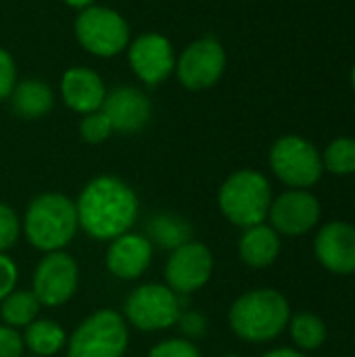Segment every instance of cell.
Masks as SVG:
<instances>
[{
    "mask_svg": "<svg viewBox=\"0 0 355 357\" xmlns=\"http://www.w3.org/2000/svg\"><path fill=\"white\" fill-rule=\"evenodd\" d=\"M77 224L94 241H113L132 230L138 220L136 190L117 176H96L75 201Z\"/></svg>",
    "mask_w": 355,
    "mask_h": 357,
    "instance_id": "6da1fadb",
    "label": "cell"
},
{
    "mask_svg": "<svg viewBox=\"0 0 355 357\" xmlns=\"http://www.w3.org/2000/svg\"><path fill=\"white\" fill-rule=\"evenodd\" d=\"M80 230L75 201L61 192H42L29 201L21 220V232L27 243L42 251H63Z\"/></svg>",
    "mask_w": 355,
    "mask_h": 357,
    "instance_id": "7a4b0ae2",
    "label": "cell"
},
{
    "mask_svg": "<svg viewBox=\"0 0 355 357\" xmlns=\"http://www.w3.org/2000/svg\"><path fill=\"white\" fill-rule=\"evenodd\" d=\"M291 320L289 301L274 289H255L241 295L230 312L232 333L247 343H268L276 339Z\"/></svg>",
    "mask_w": 355,
    "mask_h": 357,
    "instance_id": "3957f363",
    "label": "cell"
},
{
    "mask_svg": "<svg viewBox=\"0 0 355 357\" xmlns=\"http://www.w3.org/2000/svg\"><path fill=\"white\" fill-rule=\"evenodd\" d=\"M218 205L224 218L239 228L264 224L272 205V186L264 174L239 169L220 186Z\"/></svg>",
    "mask_w": 355,
    "mask_h": 357,
    "instance_id": "277c9868",
    "label": "cell"
},
{
    "mask_svg": "<svg viewBox=\"0 0 355 357\" xmlns=\"http://www.w3.org/2000/svg\"><path fill=\"white\" fill-rule=\"evenodd\" d=\"M130 345L126 318L115 310H98L84 318L67 339V357H123Z\"/></svg>",
    "mask_w": 355,
    "mask_h": 357,
    "instance_id": "5b68a950",
    "label": "cell"
},
{
    "mask_svg": "<svg viewBox=\"0 0 355 357\" xmlns=\"http://www.w3.org/2000/svg\"><path fill=\"white\" fill-rule=\"evenodd\" d=\"M182 314V297L167 284L146 282L136 287L126 303L123 318L130 326L142 333H159L176 326Z\"/></svg>",
    "mask_w": 355,
    "mask_h": 357,
    "instance_id": "8992f818",
    "label": "cell"
},
{
    "mask_svg": "<svg viewBox=\"0 0 355 357\" xmlns=\"http://www.w3.org/2000/svg\"><path fill=\"white\" fill-rule=\"evenodd\" d=\"M80 46L100 59H111L123 52L130 44V25L115 8L88 6L77 13L73 23Z\"/></svg>",
    "mask_w": 355,
    "mask_h": 357,
    "instance_id": "52a82bcc",
    "label": "cell"
},
{
    "mask_svg": "<svg viewBox=\"0 0 355 357\" xmlns=\"http://www.w3.org/2000/svg\"><path fill=\"white\" fill-rule=\"evenodd\" d=\"M270 167L280 182L303 190L314 186L322 172V157L316 146L301 136H282L270 149Z\"/></svg>",
    "mask_w": 355,
    "mask_h": 357,
    "instance_id": "ba28073f",
    "label": "cell"
},
{
    "mask_svg": "<svg viewBox=\"0 0 355 357\" xmlns=\"http://www.w3.org/2000/svg\"><path fill=\"white\" fill-rule=\"evenodd\" d=\"M80 287V268L65 251L44 253L31 276V293L42 307H61L73 299Z\"/></svg>",
    "mask_w": 355,
    "mask_h": 357,
    "instance_id": "9c48e42d",
    "label": "cell"
},
{
    "mask_svg": "<svg viewBox=\"0 0 355 357\" xmlns=\"http://www.w3.org/2000/svg\"><path fill=\"white\" fill-rule=\"evenodd\" d=\"M226 63L228 59L224 46L216 38L205 36L188 44V48H184V52L176 56L174 73L184 88L207 90L222 79Z\"/></svg>",
    "mask_w": 355,
    "mask_h": 357,
    "instance_id": "30bf717a",
    "label": "cell"
},
{
    "mask_svg": "<svg viewBox=\"0 0 355 357\" xmlns=\"http://www.w3.org/2000/svg\"><path fill=\"white\" fill-rule=\"evenodd\" d=\"M213 274V255L209 247L197 241L174 249L165 261V284L180 297L201 291Z\"/></svg>",
    "mask_w": 355,
    "mask_h": 357,
    "instance_id": "8fae6325",
    "label": "cell"
},
{
    "mask_svg": "<svg viewBox=\"0 0 355 357\" xmlns=\"http://www.w3.org/2000/svg\"><path fill=\"white\" fill-rule=\"evenodd\" d=\"M128 63L134 75L149 84L157 86L165 82L176 69V52L172 42L157 31L140 33L128 44Z\"/></svg>",
    "mask_w": 355,
    "mask_h": 357,
    "instance_id": "7c38bea8",
    "label": "cell"
},
{
    "mask_svg": "<svg viewBox=\"0 0 355 357\" xmlns=\"http://www.w3.org/2000/svg\"><path fill=\"white\" fill-rule=\"evenodd\" d=\"M270 224L276 232L287 236H299L310 232L320 220V203L308 190H287L278 199H272L268 211Z\"/></svg>",
    "mask_w": 355,
    "mask_h": 357,
    "instance_id": "4fadbf2b",
    "label": "cell"
},
{
    "mask_svg": "<svg viewBox=\"0 0 355 357\" xmlns=\"http://www.w3.org/2000/svg\"><path fill=\"white\" fill-rule=\"evenodd\" d=\"M100 111L107 115L113 130L121 134L140 132L153 113L149 96L134 86H119L107 92Z\"/></svg>",
    "mask_w": 355,
    "mask_h": 357,
    "instance_id": "5bb4252c",
    "label": "cell"
},
{
    "mask_svg": "<svg viewBox=\"0 0 355 357\" xmlns=\"http://www.w3.org/2000/svg\"><path fill=\"white\" fill-rule=\"evenodd\" d=\"M153 259V245L144 234L138 232H126L109 243L105 266L111 276L119 280H136L140 278Z\"/></svg>",
    "mask_w": 355,
    "mask_h": 357,
    "instance_id": "9a60e30c",
    "label": "cell"
},
{
    "mask_svg": "<svg viewBox=\"0 0 355 357\" xmlns=\"http://www.w3.org/2000/svg\"><path fill=\"white\" fill-rule=\"evenodd\" d=\"M316 257L333 274L355 272V228L345 222H331L316 234Z\"/></svg>",
    "mask_w": 355,
    "mask_h": 357,
    "instance_id": "2e32d148",
    "label": "cell"
},
{
    "mask_svg": "<svg viewBox=\"0 0 355 357\" xmlns=\"http://www.w3.org/2000/svg\"><path fill=\"white\" fill-rule=\"evenodd\" d=\"M107 88L103 77L88 67H69L61 77V98L75 113H92L103 107Z\"/></svg>",
    "mask_w": 355,
    "mask_h": 357,
    "instance_id": "e0dca14e",
    "label": "cell"
},
{
    "mask_svg": "<svg viewBox=\"0 0 355 357\" xmlns=\"http://www.w3.org/2000/svg\"><path fill=\"white\" fill-rule=\"evenodd\" d=\"M280 253V238L272 226L257 224L245 228L239 241V255L251 268H268Z\"/></svg>",
    "mask_w": 355,
    "mask_h": 357,
    "instance_id": "ac0fdd59",
    "label": "cell"
},
{
    "mask_svg": "<svg viewBox=\"0 0 355 357\" xmlns=\"http://www.w3.org/2000/svg\"><path fill=\"white\" fill-rule=\"evenodd\" d=\"M8 100L15 115L23 119H40L52 109L54 92L42 79H23L15 84Z\"/></svg>",
    "mask_w": 355,
    "mask_h": 357,
    "instance_id": "d6986e66",
    "label": "cell"
},
{
    "mask_svg": "<svg viewBox=\"0 0 355 357\" xmlns=\"http://www.w3.org/2000/svg\"><path fill=\"white\" fill-rule=\"evenodd\" d=\"M23 345L29 354L40 357L56 356L67 345L65 328L48 318H36L23 328Z\"/></svg>",
    "mask_w": 355,
    "mask_h": 357,
    "instance_id": "ffe728a7",
    "label": "cell"
},
{
    "mask_svg": "<svg viewBox=\"0 0 355 357\" xmlns=\"http://www.w3.org/2000/svg\"><path fill=\"white\" fill-rule=\"evenodd\" d=\"M144 236L151 241V245L174 251L192 241V226L176 213H157L149 220Z\"/></svg>",
    "mask_w": 355,
    "mask_h": 357,
    "instance_id": "44dd1931",
    "label": "cell"
},
{
    "mask_svg": "<svg viewBox=\"0 0 355 357\" xmlns=\"http://www.w3.org/2000/svg\"><path fill=\"white\" fill-rule=\"evenodd\" d=\"M40 301L31 293V289H15L0 301V320L8 328H25L40 314Z\"/></svg>",
    "mask_w": 355,
    "mask_h": 357,
    "instance_id": "7402d4cb",
    "label": "cell"
},
{
    "mask_svg": "<svg viewBox=\"0 0 355 357\" xmlns=\"http://www.w3.org/2000/svg\"><path fill=\"white\" fill-rule=\"evenodd\" d=\"M289 328H291V337L295 341L297 347L301 349H318L324 341H326V324L322 322V318L314 316V314H297L295 318L289 320Z\"/></svg>",
    "mask_w": 355,
    "mask_h": 357,
    "instance_id": "603a6c76",
    "label": "cell"
},
{
    "mask_svg": "<svg viewBox=\"0 0 355 357\" xmlns=\"http://www.w3.org/2000/svg\"><path fill=\"white\" fill-rule=\"evenodd\" d=\"M322 165L335 176H349L355 172V140L337 138L322 155Z\"/></svg>",
    "mask_w": 355,
    "mask_h": 357,
    "instance_id": "cb8c5ba5",
    "label": "cell"
},
{
    "mask_svg": "<svg viewBox=\"0 0 355 357\" xmlns=\"http://www.w3.org/2000/svg\"><path fill=\"white\" fill-rule=\"evenodd\" d=\"M113 126L107 119V115L98 109L92 113H86L80 121V138L88 144H100L105 140L111 138L113 134Z\"/></svg>",
    "mask_w": 355,
    "mask_h": 357,
    "instance_id": "d4e9b609",
    "label": "cell"
},
{
    "mask_svg": "<svg viewBox=\"0 0 355 357\" xmlns=\"http://www.w3.org/2000/svg\"><path fill=\"white\" fill-rule=\"evenodd\" d=\"M21 236V220L8 203H0V253L15 247Z\"/></svg>",
    "mask_w": 355,
    "mask_h": 357,
    "instance_id": "484cf974",
    "label": "cell"
},
{
    "mask_svg": "<svg viewBox=\"0 0 355 357\" xmlns=\"http://www.w3.org/2000/svg\"><path fill=\"white\" fill-rule=\"evenodd\" d=\"M146 357H203L195 341H188L184 337L176 339H165L157 343Z\"/></svg>",
    "mask_w": 355,
    "mask_h": 357,
    "instance_id": "4316f807",
    "label": "cell"
},
{
    "mask_svg": "<svg viewBox=\"0 0 355 357\" xmlns=\"http://www.w3.org/2000/svg\"><path fill=\"white\" fill-rule=\"evenodd\" d=\"M176 326L180 328L182 337L188 339V341H195V339H201L205 333H207V318L201 314V312H195V310H182Z\"/></svg>",
    "mask_w": 355,
    "mask_h": 357,
    "instance_id": "83f0119b",
    "label": "cell"
},
{
    "mask_svg": "<svg viewBox=\"0 0 355 357\" xmlns=\"http://www.w3.org/2000/svg\"><path fill=\"white\" fill-rule=\"evenodd\" d=\"M17 84V67L8 50L0 46V100L8 98Z\"/></svg>",
    "mask_w": 355,
    "mask_h": 357,
    "instance_id": "f1b7e54d",
    "label": "cell"
},
{
    "mask_svg": "<svg viewBox=\"0 0 355 357\" xmlns=\"http://www.w3.org/2000/svg\"><path fill=\"white\" fill-rule=\"evenodd\" d=\"M17 282H19L17 264L6 253H0V301L17 289Z\"/></svg>",
    "mask_w": 355,
    "mask_h": 357,
    "instance_id": "f546056e",
    "label": "cell"
},
{
    "mask_svg": "<svg viewBox=\"0 0 355 357\" xmlns=\"http://www.w3.org/2000/svg\"><path fill=\"white\" fill-rule=\"evenodd\" d=\"M23 337L19 331L0 324V357H23Z\"/></svg>",
    "mask_w": 355,
    "mask_h": 357,
    "instance_id": "4dcf8cb0",
    "label": "cell"
},
{
    "mask_svg": "<svg viewBox=\"0 0 355 357\" xmlns=\"http://www.w3.org/2000/svg\"><path fill=\"white\" fill-rule=\"evenodd\" d=\"M264 357H305L301 351H295V349H289V347H280V349H274V351H268Z\"/></svg>",
    "mask_w": 355,
    "mask_h": 357,
    "instance_id": "1f68e13d",
    "label": "cell"
},
{
    "mask_svg": "<svg viewBox=\"0 0 355 357\" xmlns=\"http://www.w3.org/2000/svg\"><path fill=\"white\" fill-rule=\"evenodd\" d=\"M67 6H71V8H75V10H84V8H88V6H92L94 4V0H63Z\"/></svg>",
    "mask_w": 355,
    "mask_h": 357,
    "instance_id": "d6a6232c",
    "label": "cell"
},
{
    "mask_svg": "<svg viewBox=\"0 0 355 357\" xmlns=\"http://www.w3.org/2000/svg\"><path fill=\"white\" fill-rule=\"evenodd\" d=\"M352 82H354V88H355V65H354V71H352Z\"/></svg>",
    "mask_w": 355,
    "mask_h": 357,
    "instance_id": "836d02e7",
    "label": "cell"
},
{
    "mask_svg": "<svg viewBox=\"0 0 355 357\" xmlns=\"http://www.w3.org/2000/svg\"><path fill=\"white\" fill-rule=\"evenodd\" d=\"M23 357H40V356H33V354H27V356H23Z\"/></svg>",
    "mask_w": 355,
    "mask_h": 357,
    "instance_id": "e575fe53",
    "label": "cell"
},
{
    "mask_svg": "<svg viewBox=\"0 0 355 357\" xmlns=\"http://www.w3.org/2000/svg\"><path fill=\"white\" fill-rule=\"evenodd\" d=\"M224 357H241V356H234V354H230V356H224Z\"/></svg>",
    "mask_w": 355,
    "mask_h": 357,
    "instance_id": "d590c367",
    "label": "cell"
}]
</instances>
